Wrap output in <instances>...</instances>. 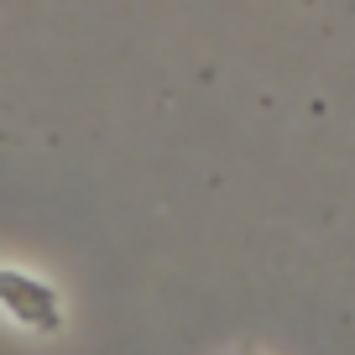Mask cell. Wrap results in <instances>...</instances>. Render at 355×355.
I'll return each instance as SVG.
<instances>
[{
  "instance_id": "obj_1",
  "label": "cell",
  "mask_w": 355,
  "mask_h": 355,
  "mask_svg": "<svg viewBox=\"0 0 355 355\" xmlns=\"http://www.w3.org/2000/svg\"><path fill=\"white\" fill-rule=\"evenodd\" d=\"M0 303L21 329L53 334L63 329V298H58L53 282L32 277V272H16V266H0Z\"/></svg>"
}]
</instances>
